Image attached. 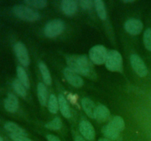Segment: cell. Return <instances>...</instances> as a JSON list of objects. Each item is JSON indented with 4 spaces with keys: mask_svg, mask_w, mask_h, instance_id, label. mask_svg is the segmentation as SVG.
Masks as SVG:
<instances>
[{
    "mask_svg": "<svg viewBox=\"0 0 151 141\" xmlns=\"http://www.w3.org/2000/svg\"><path fill=\"white\" fill-rule=\"evenodd\" d=\"M66 61L69 68L78 74L85 76H90L92 74V67L86 56H69Z\"/></svg>",
    "mask_w": 151,
    "mask_h": 141,
    "instance_id": "obj_1",
    "label": "cell"
},
{
    "mask_svg": "<svg viewBox=\"0 0 151 141\" xmlns=\"http://www.w3.org/2000/svg\"><path fill=\"white\" fill-rule=\"evenodd\" d=\"M13 12L18 18L26 21H35L40 19L39 13L28 6L15 5L13 7Z\"/></svg>",
    "mask_w": 151,
    "mask_h": 141,
    "instance_id": "obj_2",
    "label": "cell"
},
{
    "mask_svg": "<svg viewBox=\"0 0 151 141\" xmlns=\"http://www.w3.org/2000/svg\"><path fill=\"white\" fill-rule=\"evenodd\" d=\"M106 66L111 71H121L122 68V57L119 51L111 50L108 53Z\"/></svg>",
    "mask_w": 151,
    "mask_h": 141,
    "instance_id": "obj_3",
    "label": "cell"
},
{
    "mask_svg": "<svg viewBox=\"0 0 151 141\" xmlns=\"http://www.w3.org/2000/svg\"><path fill=\"white\" fill-rule=\"evenodd\" d=\"M108 53L109 52L104 46H94L89 51V58L94 64L102 65L106 63Z\"/></svg>",
    "mask_w": 151,
    "mask_h": 141,
    "instance_id": "obj_4",
    "label": "cell"
},
{
    "mask_svg": "<svg viewBox=\"0 0 151 141\" xmlns=\"http://www.w3.org/2000/svg\"><path fill=\"white\" fill-rule=\"evenodd\" d=\"M65 25L60 19H55L48 22L44 27V34L48 38H55L63 32Z\"/></svg>",
    "mask_w": 151,
    "mask_h": 141,
    "instance_id": "obj_5",
    "label": "cell"
},
{
    "mask_svg": "<svg viewBox=\"0 0 151 141\" xmlns=\"http://www.w3.org/2000/svg\"><path fill=\"white\" fill-rule=\"evenodd\" d=\"M130 61H131V66L134 71L140 77H145L147 76V73H148L147 66L139 56L136 54H131L130 57Z\"/></svg>",
    "mask_w": 151,
    "mask_h": 141,
    "instance_id": "obj_6",
    "label": "cell"
},
{
    "mask_svg": "<svg viewBox=\"0 0 151 141\" xmlns=\"http://www.w3.org/2000/svg\"><path fill=\"white\" fill-rule=\"evenodd\" d=\"M14 52L19 63L24 67L29 65V57L28 51L24 44L22 42H17L13 46Z\"/></svg>",
    "mask_w": 151,
    "mask_h": 141,
    "instance_id": "obj_7",
    "label": "cell"
},
{
    "mask_svg": "<svg viewBox=\"0 0 151 141\" xmlns=\"http://www.w3.org/2000/svg\"><path fill=\"white\" fill-rule=\"evenodd\" d=\"M63 75L68 82L72 86L75 87V88H81L83 85V80L80 76V75L74 71L73 70L69 68V67L66 68L63 70Z\"/></svg>",
    "mask_w": 151,
    "mask_h": 141,
    "instance_id": "obj_8",
    "label": "cell"
},
{
    "mask_svg": "<svg viewBox=\"0 0 151 141\" xmlns=\"http://www.w3.org/2000/svg\"><path fill=\"white\" fill-rule=\"evenodd\" d=\"M79 130L82 136L88 140H93L95 137V130L94 126L88 120H83L80 123Z\"/></svg>",
    "mask_w": 151,
    "mask_h": 141,
    "instance_id": "obj_9",
    "label": "cell"
},
{
    "mask_svg": "<svg viewBox=\"0 0 151 141\" xmlns=\"http://www.w3.org/2000/svg\"><path fill=\"white\" fill-rule=\"evenodd\" d=\"M125 29L130 35H137L141 33L142 30V22L139 19H131L125 23Z\"/></svg>",
    "mask_w": 151,
    "mask_h": 141,
    "instance_id": "obj_10",
    "label": "cell"
},
{
    "mask_svg": "<svg viewBox=\"0 0 151 141\" xmlns=\"http://www.w3.org/2000/svg\"><path fill=\"white\" fill-rule=\"evenodd\" d=\"M5 110L10 113H14L19 108V100L17 97L12 93H8L4 102Z\"/></svg>",
    "mask_w": 151,
    "mask_h": 141,
    "instance_id": "obj_11",
    "label": "cell"
},
{
    "mask_svg": "<svg viewBox=\"0 0 151 141\" xmlns=\"http://www.w3.org/2000/svg\"><path fill=\"white\" fill-rule=\"evenodd\" d=\"M81 104H82V107L85 111L86 114L91 118H94L97 107L92 101V100L88 98H83L81 101Z\"/></svg>",
    "mask_w": 151,
    "mask_h": 141,
    "instance_id": "obj_12",
    "label": "cell"
},
{
    "mask_svg": "<svg viewBox=\"0 0 151 141\" xmlns=\"http://www.w3.org/2000/svg\"><path fill=\"white\" fill-rule=\"evenodd\" d=\"M61 8L67 16H72L78 10V3L74 0H63L61 1Z\"/></svg>",
    "mask_w": 151,
    "mask_h": 141,
    "instance_id": "obj_13",
    "label": "cell"
},
{
    "mask_svg": "<svg viewBox=\"0 0 151 141\" xmlns=\"http://www.w3.org/2000/svg\"><path fill=\"white\" fill-rule=\"evenodd\" d=\"M102 132L106 137H107L110 140H117L120 135V132L114 129L113 126H111L109 123L103 126Z\"/></svg>",
    "mask_w": 151,
    "mask_h": 141,
    "instance_id": "obj_14",
    "label": "cell"
},
{
    "mask_svg": "<svg viewBox=\"0 0 151 141\" xmlns=\"http://www.w3.org/2000/svg\"><path fill=\"white\" fill-rule=\"evenodd\" d=\"M4 127L7 132H10L12 135H24V136L27 135V132H25L23 128H22L19 125L16 124V123H13V122H6L4 125Z\"/></svg>",
    "mask_w": 151,
    "mask_h": 141,
    "instance_id": "obj_15",
    "label": "cell"
},
{
    "mask_svg": "<svg viewBox=\"0 0 151 141\" xmlns=\"http://www.w3.org/2000/svg\"><path fill=\"white\" fill-rule=\"evenodd\" d=\"M58 99L59 109H60V113L63 115V117H65L66 118H71L72 114H71L70 109H69V104H68L67 101L65 98V97L62 94H59Z\"/></svg>",
    "mask_w": 151,
    "mask_h": 141,
    "instance_id": "obj_16",
    "label": "cell"
},
{
    "mask_svg": "<svg viewBox=\"0 0 151 141\" xmlns=\"http://www.w3.org/2000/svg\"><path fill=\"white\" fill-rule=\"evenodd\" d=\"M110 115V111L103 104H99L96 108L95 115H94V119H97L99 121H105L109 118Z\"/></svg>",
    "mask_w": 151,
    "mask_h": 141,
    "instance_id": "obj_17",
    "label": "cell"
},
{
    "mask_svg": "<svg viewBox=\"0 0 151 141\" xmlns=\"http://www.w3.org/2000/svg\"><path fill=\"white\" fill-rule=\"evenodd\" d=\"M37 94H38V98L39 103L44 107L47 105V96H48V91H47V87L44 84L40 82L37 87Z\"/></svg>",
    "mask_w": 151,
    "mask_h": 141,
    "instance_id": "obj_18",
    "label": "cell"
},
{
    "mask_svg": "<svg viewBox=\"0 0 151 141\" xmlns=\"http://www.w3.org/2000/svg\"><path fill=\"white\" fill-rule=\"evenodd\" d=\"M39 69L41 71V75H42L43 80L45 82L47 85H50L52 83V78L51 75H50V72L48 68L46 66L45 63L41 62L39 63Z\"/></svg>",
    "mask_w": 151,
    "mask_h": 141,
    "instance_id": "obj_19",
    "label": "cell"
},
{
    "mask_svg": "<svg viewBox=\"0 0 151 141\" xmlns=\"http://www.w3.org/2000/svg\"><path fill=\"white\" fill-rule=\"evenodd\" d=\"M16 72H17L18 79L23 84L24 86L27 89L29 88V81L28 79L27 74L24 69L22 66H18L16 68Z\"/></svg>",
    "mask_w": 151,
    "mask_h": 141,
    "instance_id": "obj_20",
    "label": "cell"
},
{
    "mask_svg": "<svg viewBox=\"0 0 151 141\" xmlns=\"http://www.w3.org/2000/svg\"><path fill=\"white\" fill-rule=\"evenodd\" d=\"M94 6L99 18L102 20H106L107 18V13L104 2L102 0H96L94 1Z\"/></svg>",
    "mask_w": 151,
    "mask_h": 141,
    "instance_id": "obj_21",
    "label": "cell"
},
{
    "mask_svg": "<svg viewBox=\"0 0 151 141\" xmlns=\"http://www.w3.org/2000/svg\"><path fill=\"white\" fill-rule=\"evenodd\" d=\"M58 99L54 94H51L48 100V110L52 114H55L58 111Z\"/></svg>",
    "mask_w": 151,
    "mask_h": 141,
    "instance_id": "obj_22",
    "label": "cell"
},
{
    "mask_svg": "<svg viewBox=\"0 0 151 141\" xmlns=\"http://www.w3.org/2000/svg\"><path fill=\"white\" fill-rule=\"evenodd\" d=\"M13 88L15 92L20 95L21 97H25L27 95V88L23 85V84L19 80L15 79L13 82Z\"/></svg>",
    "mask_w": 151,
    "mask_h": 141,
    "instance_id": "obj_23",
    "label": "cell"
},
{
    "mask_svg": "<svg viewBox=\"0 0 151 141\" xmlns=\"http://www.w3.org/2000/svg\"><path fill=\"white\" fill-rule=\"evenodd\" d=\"M109 124L113 126L116 130L119 131V132H122L125 129V121L120 116H115L112 119L111 121L109 123Z\"/></svg>",
    "mask_w": 151,
    "mask_h": 141,
    "instance_id": "obj_24",
    "label": "cell"
},
{
    "mask_svg": "<svg viewBox=\"0 0 151 141\" xmlns=\"http://www.w3.org/2000/svg\"><path fill=\"white\" fill-rule=\"evenodd\" d=\"M24 3L27 6L35 7L37 9L44 8L47 5V1L45 0H26L24 1Z\"/></svg>",
    "mask_w": 151,
    "mask_h": 141,
    "instance_id": "obj_25",
    "label": "cell"
},
{
    "mask_svg": "<svg viewBox=\"0 0 151 141\" xmlns=\"http://www.w3.org/2000/svg\"><path fill=\"white\" fill-rule=\"evenodd\" d=\"M45 127L47 129H50V130H59L61 129L62 127V120L60 118L56 117L53 119L51 121L48 122L47 124L45 125Z\"/></svg>",
    "mask_w": 151,
    "mask_h": 141,
    "instance_id": "obj_26",
    "label": "cell"
},
{
    "mask_svg": "<svg viewBox=\"0 0 151 141\" xmlns=\"http://www.w3.org/2000/svg\"><path fill=\"white\" fill-rule=\"evenodd\" d=\"M143 41L145 48L151 51V28H148L145 30L143 37Z\"/></svg>",
    "mask_w": 151,
    "mask_h": 141,
    "instance_id": "obj_27",
    "label": "cell"
},
{
    "mask_svg": "<svg viewBox=\"0 0 151 141\" xmlns=\"http://www.w3.org/2000/svg\"><path fill=\"white\" fill-rule=\"evenodd\" d=\"M79 4L81 7L84 10H89L93 7V4H94V2H93L92 1H90V0H81L79 1Z\"/></svg>",
    "mask_w": 151,
    "mask_h": 141,
    "instance_id": "obj_28",
    "label": "cell"
},
{
    "mask_svg": "<svg viewBox=\"0 0 151 141\" xmlns=\"http://www.w3.org/2000/svg\"><path fill=\"white\" fill-rule=\"evenodd\" d=\"M10 137L13 141H32V140L29 139L27 136H24V135H12V134H10Z\"/></svg>",
    "mask_w": 151,
    "mask_h": 141,
    "instance_id": "obj_29",
    "label": "cell"
},
{
    "mask_svg": "<svg viewBox=\"0 0 151 141\" xmlns=\"http://www.w3.org/2000/svg\"><path fill=\"white\" fill-rule=\"evenodd\" d=\"M47 140L48 141H61L58 137L55 136L53 135H47Z\"/></svg>",
    "mask_w": 151,
    "mask_h": 141,
    "instance_id": "obj_30",
    "label": "cell"
},
{
    "mask_svg": "<svg viewBox=\"0 0 151 141\" xmlns=\"http://www.w3.org/2000/svg\"><path fill=\"white\" fill-rule=\"evenodd\" d=\"M75 141H86L83 137H81V135H77L75 138Z\"/></svg>",
    "mask_w": 151,
    "mask_h": 141,
    "instance_id": "obj_31",
    "label": "cell"
},
{
    "mask_svg": "<svg viewBox=\"0 0 151 141\" xmlns=\"http://www.w3.org/2000/svg\"><path fill=\"white\" fill-rule=\"evenodd\" d=\"M98 141H111L109 139H106V138H100L98 140Z\"/></svg>",
    "mask_w": 151,
    "mask_h": 141,
    "instance_id": "obj_32",
    "label": "cell"
},
{
    "mask_svg": "<svg viewBox=\"0 0 151 141\" xmlns=\"http://www.w3.org/2000/svg\"><path fill=\"white\" fill-rule=\"evenodd\" d=\"M122 2L123 3H133V2H134V1H133V0H127V1H122Z\"/></svg>",
    "mask_w": 151,
    "mask_h": 141,
    "instance_id": "obj_33",
    "label": "cell"
},
{
    "mask_svg": "<svg viewBox=\"0 0 151 141\" xmlns=\"http://www.w3.org/2000/svg\"><path fill=\"white\" fill-rule=\"evenodd\" d=\"M0 141H4V140H3V138L1 137V136H0Z\"/></svg>",
    "mask_w": 151,
    "mask_h": 141,
    "instance_id": "obj_34",
    "label": "cell"
}]
</instances>
